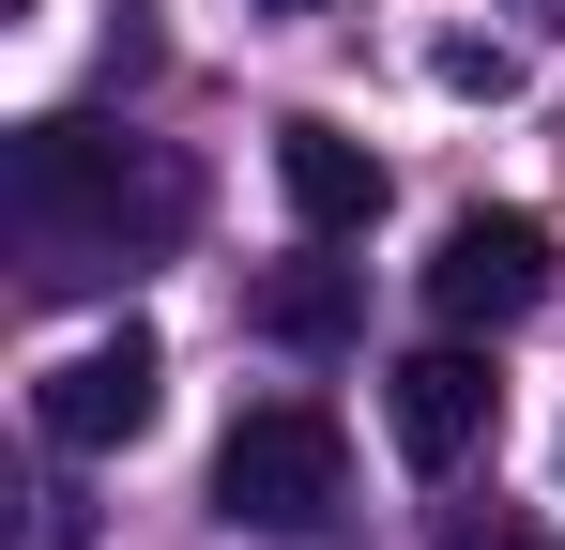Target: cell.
Returning a JSON list of instances; mask_svg holds the SVG:
<instances>
[{
  "label": "cell",
  "mask_w": 565,
  "mask_h": 550,
  "mask_svg": "<svg viewBox=\"0 0 565 550\" xmlns=\"http://www.w3.org/2000/svg\"><path fill=\"white\" fill-rule=\"evenodd\" d=\"M0 199L31 230V275H107V245L138 261V245H169L199 214V169L107 138V123H15L0 138Z\"/></svg>",
  "instance_id": "cell-1"
},
{
  "label": "cell",
  "mask_w": 565,
  "mask_h": 550,
  "mask_svg": "<svg viewBox=\"0 0 565 550\" xmlns=\"http://www.w3.org/2000/svg\"><path fill=\"white\" fill-rule=\"evenodd\" d=\"M260 15H321V0H260Z\"/></svg>",
  "instance_id": "cell-12"
},
{
  "label": "cell",
  "mask_w": 565,
  "mask_h": 550,
  "mask_svg": "<svg viewBox=\"0 0 565 550\" xmlns=\"http://www.w3.org/2000/svg\"><path fill=\"white\" fill-rule=\"evenodd\" d=\"M0 15H46V0H0Z\"/></svg>",
  "instance_id": "cell-13"
},
{
  "label": "cell",
  "mask_w": 565,
  "mask_h": 550,
  "mask_svg": "<svg viewBox=\"0 0 565 550\" xmlns=\"http://www.w3.org/2000/svg\"><path fill=\"white\" fill-rule=\"evenodd\" d=\"M382 413H397V458H413V474H459V458L489 444V413H504V382L444 337V352H413L397 382H382Z\"/></svg>",
  "instance_id": "cell-5"
},
{
  "label": "cell",
  "mask_w": 565,
  "mask_h": 550,
  "mask_svg": "<svg viewBox=\"0 0 565 550\" xmlns=\"http://www.w3.org/2000/svg\"><path fill=\"white\" fill-rule=\"evenodd\" d=\"M276 183H290V214H306V245H352V230H382V199H397V169H382L367 138H337V123H276Z\"/></svg>",
  "instance_id": "cell-6"
},
{
  "label": "cell",
  "mask_w": 565,
  "mask_h": 550,
  "mask_svg": "<svg viewBox=\"0 0 565 550\" xmlns=\"http://www.w3.org/2000/svg\"><path fill=\"white\" fill-rule=\"evenodd\" d=\"M153 413H169V352H153L138 321H122V337H93V352H62L46 382H31V429H46L62 458H107V444H138Z\"/></svg>",
  "instance_id": "cell-3"
},
{
  "label": "cell",
  "mask_w": 565,
  "mask_h": 550,
  "mask_svg": "<svg viewBox=\"0 0 565 550\" xmlns=\"http://www.w3.org/2000/svg\"><path fill=\"white\" fill-rule=\"evenodd\" d=\"M245 321H260L276 352H352V321H367V290H352L337 261H276L260 290H245Z\"/></svg>",
  "instance_id": "cell-7"
},
{
  "label": "cell",
  "mask_w": 565,
  "mask_h": 550,
  "mask_svg": "<svg viewBox=\"0 0 565 550\" xmlns=\"http://www.w3.org/2000/svg\"><path fill=\"white\" fill-rule=\"evenodd\" d=\"M520 15H535V31H565V0H520Z\"/></svg>",
  "instance_id": "cell-11"
},
{
  "label": "cell",
  "mask_w": 565,
  "mask_h": 550,
  "mask_svg": "<svg viewBox=\"0 0 565 550\" xmlns=\"http://www.w3.org/2000/svg\"><path fill=\"white\" fill-rule=\"evenodd\" d=\"M337 489H352V444H337L321 398H260V413H230V444H214V505H230V520H260V536H321Z\"/></svg>",
  "instance_id": "cell-2"
},
{
  "label": "cell",
  "mask_w": 565,
  "mask_h": 550,
  "mask_svg": "<svg viewBox=\"0 0 565 550\" xmlns=\"http://www.w3.org/2000/svg\"><path fill=\"white\" fill-rule=\"evenodd\" d=\"M15 550H93V505H77V489H31V520H15Z\"/></svg>",
  "instance_id": "cell-10"
},
{
  "label": "cell",
  "mask_w": 565,
  "mask_h": 550,
  "mask_svg": "<svg viewBox=\"0 0 565 550\" xmlns=\"http://www.w3.org/2000/svg\"><path fill=\"white\" fill-rule=\"evenodd\" d=\"M428 77H444V92H473V107H504V92H520V46L459 31V46H428Z\"/></svg>",
  "instance_id": "cell-8"
},
{
  "label": "cell",
  "mask_w": 565,
  "mask_h": 550,
  "mask_svg": "<svg viewBox=\"0 0 565 550\" xmlns=\"http://www.w3.org/2000/svg\"><path fill=\"white\" fill-rule=\"evenodd\" d=\"M428 306H444V337L551 306V230H535V214H459V230H444V261H428Z\"/></svg>",
  "instance_id": "cell-4"
},
{
  "label": "cell",
  "mask_w": 565,
  "mask_h": 550,
  "mask_svg": "<svg viewBox=\"0 0 565 550\" xmlns=\"http://www.w3.org/2000/svg\"><path fill=\"white\" fill-rule=\"evenodd\" d=\"M444 550H565V536H551V520H520V505H459Z\"/></svg>",
  "instance_id": "cell-9"
}]
</instances>
